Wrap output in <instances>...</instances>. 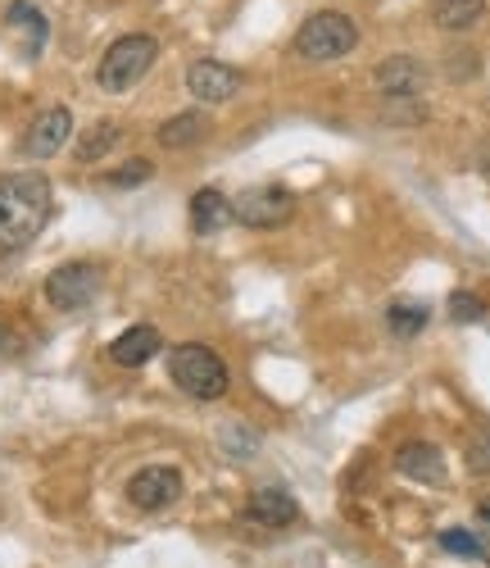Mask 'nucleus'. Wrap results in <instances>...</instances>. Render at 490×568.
Returning a JSON list of instances; mask_svg holds the SVG:
<instances>
[{"label":"nucleus","instance_id":"nucleus-2","mask_svg":"<svg viewBox=\"0 0 490 568\" xmlns=\"http://www.w3.org/2000/svg\"><path fill=\"white\" fill-rule=\"evenodd\" d=\"M169 377L191 400H218L232 387L227 364L210 346H201V342H182V346L169 351Z\"/></svg>","mask_w":490,"mask_h":568},{"label":"nucleus","instance_id":"nucleus-10","mask_svg":"<svg viewBox=\"0 0 490 568\" xmlns=\"http://www.w3.org/2000/svg\"><path fill=\"white\" fill-rule=\"evenodd\" d=\"M160 351H164L160 327H151V323H136V327H127L123 337H114L110 359H114V364H123V368H141V364H151Z\"/></svg>","mask_w":490,"mask_h":568},{"label":"nucleus","instance_id":"nucleus-22","mask_svg":"<svg viewBox=\"0 0 490 568\" xmlns=\"http://www.w3.org/2000/svg\"><path fill=\"white\" fill-rule=\"evenodd\" d=\"M450 314H455V323H477L486 314V301L472 296V292H455L450 296Z\"/></svg>","mask_w":490,"mask_h":568},{"label":"nucleus","instance_id":"nucleus-4","mask_svg":"<svg viewBox=\"0 0 490 568\" xmlns=\"http://www.w3.org/2000/svg\"><path fill=\"white\" fill-rule=\"evenodd\" d=\"M155 60H160V41L145 37V32H127V37H119L105 51L101 73H95V78H101L105 91H132L145 73L155 69Z\"/></svg>","mask_w":490,"mask_h":568},{"label":"nucleus","instance_id":"nucleus-14","mask_svg":"<svg viewBox=\"0 0 490 568\" xmlns=\"http://www.w3.org/2000/svg\"><path fill=\"white\" fill-rule=\"evenodd\" d=\"M377 87H381V97L409 101V97H418V87H422V69L409 55H396V60H386L377 69Z\"/></svg>","mask_w":490,"mask_h":568},{"label":"nucleus","instance_id":"nucleus-11","mask_svg":"<svg viewBox=\"0 0 490 568\" xmlns=\"http://www.w3.org/2000/svg\"><path fill=\"white\" fill-rule=\"evenodd\" d=\"M396 468L405 473V478H414V483H427V487L446 483V455H440L431 442H409V446H400V455H396Z\"/></svg>","mask_w":490,"mask_h":568},{"label":"nucleus","instance_id":"nucleus-13","mask_svg":"<svg viewBox=\"0 0 490 568\" xmlns=\"http://www.w3.org/2000/svg\"><path fill=\"white\" fill-rule=\"evenodd\" d=\"M227 223H236V214H232V201H227L223 192L205 186V192H195V196H191V227L201 232V236L223 232Z\"/></svg>","mask_w":490,"mask_h":568},{"label":"nucleus","instance_id":"nucleus-17","mask_svg":"<svg viewBox=\"0 0 490 568\" xmlns=\"http://www.w3.org/2000/svg\"><path fill=\"white\" fill-rule=\"evenodd\" d=\"M119 141H123V128L119 123H95L91 132H82L78 136V164H95V160H105L114 146H119Z\"/></svg>","mask_w":490,"mask_h":568},{"label":"nucleus","instance_id":"nucleus-15","mask_svg":"<svg viewBox=\"0 0 490 568\" xmlns=\"http://www.w3.org/2000/svg\"><path fill=\"white\" fill-rule=\"evenodd\" d=\"M486 19V0H431V23L446 32H468Z\"/></svg>","mask_w":490,"mask_h":568},{"label":"nucleus","instance_id":"nucleus-25","mask_svg":"<svg viewBox=\"0 0 490 568\" xmlns=\"http://www.w3.org/2000/svg\"><path fill=\"white\" fill-rule=\"evenodd\" d=\"M486 173H490V146H486Z\"/></svg>","mask_w":490,"mask_h":568},{"label":"nucleus","instance_id":"nucleus-7","mask_svg":"<svg viewBox=\"0 0 490 568\" xmlns=\"http://www.w3.org/2000/svg\"><path fill=\"white\" fill-rule=\"evenodd\" d=\"M177 496H182V473L169 468V464L141 468V473H132V483H127V500H132L136 509H145V514L169 509Z\"/></svg>","mask_w":490,"mask_h":568},{"label":"nucleus","instance_id":"nucleus-18","mask_svg":"<svg viewBox=\"0 0 490 568\" xmlns=\"http://www.w3.org/2000/svg\"><path fill=\"white\" fill-rule=\"evenodd\" d=\"M201 136H205V114H177V119H169L160 128V146L182 151V146H191V141H201Z\"/></svg>","mask_w":490,"mask_h":568},{"label":"nucleus","instance_id":"nucleus-8","mask_svg":"<svg viewBox=\"0 0 490 568\" xmlns=\"http://www.w3.org/2000/svg\"><path fill=\"white\" fill-rule=\"evenodd\" d=\"M186 87H191V97L201 105H223L241 91V73L232 64H223V60H195L186 69Z\"/></svg>","mask_w":490,"mask_h":568},{"label":"nucleus","instance_id":"nucleus-1","mask_svg":"<svg viewBox=\"0 0 490 568\" xmlns=\"http://www.w3.org/2000/svg\"><path fill=\"white\" fill-rule=\"evenodd\" d=\"M51 210H55V192L45 173L23 169L0 178V260L28 251L41 236V227L51 223Z\"/></svg>","mask_w":490,"mask_h":568},{"label":"nucleus","instance_id":"nucleus-9","mask_svg":"<svg viewBox=\"0 0 490 568\" xmlns=\"http://www.w3.org/2000/svg\"><path fill=\"white\" fill-rule=\"evenodd\" d=\"M69 136H73V114H69L64 105H51L45 114L32 119V128H28V136H23V151H28L32 160H51V155L64 151Z\"/></svg>","mask_w":490,"mask_h":568},{"label":"nucleus","instance_id":"nucleus-5","mask_svg":"<svg viewBox=\"0 0 490 568\" xmlns=\"http://www.w3.org/2000/svg\"><path fill=\"white\" fill-rule=\"evenodd\" d=\"M232 214H236V223H245V227L268 232V227H282L290 214H296V196H290L286 186H277V182H264V186H251V192H241V196L232 201Z\"/></svg>","mask_w":490,"mask_h":568},{"label":"nucleus","instance_id":"nucleus-16","mask_svg":"<svg viewBox=\"0 0 490 568\" xmlns=\"http://www.w3.org/2000/svg\"><path fill=\"white\" fill-rule=\"evenodd\" d=\"M10 28L14 32H28V45H23V55L32 60V55H41V45H45V32H51V28H45V14L37 10V6H28V0H14V6H10Z\"/></svg>","mask_w":490,"mask_h":568},{"label":"nucleus","instance_id":"nucleus-19","mask_svg":"<svg viewBox=\"0 0 490 568\" xmlns=\"http://www.w3.org/2000/svg\"><path fill=\"white\" fill-rule=\"evenodd\" d=\"M386 327L396 337H418L427 327V305H390L386 310Z\"/></svg>","mask_w":490,"mask_h":568},{"label":"nucleus","instance_id":"nucleus-12","mask_svg":"<svg viewBox=\"0 0 490 568\" xmlns=\"http://www.w3.org/2000/svg\"><path fill=\"white\" fill-rule=\"evenodd\" d=\"M245 518L259 524V528H290L300 518V505L290 500L286 491H277V487H264V491L251 496V505H245Z\"/></svg>","mask_w":490,"mask_h":568},{"label":"nucleus","instance_id":"nucleus-24","mask_svg":"<svg viewBox=\"0 0 490 568\" xmlns=\"http://www.w3.org/2000/svg\"><path fill=\"white\" fill-rule=\"evenodd\" d=\"M477 528L490 537V500H481V505H477Z\"/></svg>","mask_w":490,"mask_h":568},{"label":"nucleus","instance_id":"nucleus-21","mask_svg":"<svg viewBox=\"0 0 490 568\" xmlns=\"http://www.w3.org/2000/svg\"><path fill=\"white\" fill-rule=\"evenodd\" d=\"M151 173H155L151 160H127V164H119V173H110L105 182H110V186H141Z\"/></svg>","mask_w":490,"mask_h":568},{"label":"nucleus","instance_id":"nucleus-6","mask_svg":"<svg viewBox=\"0 0 490 568\" xmlns=\"http://www.w3.org/2000/svg\"><path fill=\"white\" fill-rule=\"evenodd\" d=\"M95 292H101V268H95V264H82V260L60 264L51 277H45V301H51L55 310H64V314L91 305Z\"/></svg>","mask_w":490,"mask_h":568},{"label":"nucleus","instance_id":"nucleus-23","mask_svg":"<svg viewBox=\"0 0 490 568\" xmlns=\"http://www.w3.org/2000/svg\"><path fill=\"white\" fill-rule=\"evenodd\" d=\"M468 468H472V473H490V433H481V437L468 446Z\"/></svg>","mask_w":490,"mask_h":568},{"label":"nucleus","instance_id":"nucleus-3","mask_svg":"<svg viewBox=\"0 0 490 568\" xmlns=\"http://www.w3.org/2000/svg\"><path fill=\"white\" fill-rule=\"evenodd\" d=\"M359 45V28L350 14L340 10H323V14H309L296 32V55L300 60H314V64H327V60H340L350 55Z\"/></svg>","mask_w":490,"mask_h":568},{"label":"nucleus","instance_id":"nucleus-20","mask_svg":"<svg viewBox=\"0 0 490 568\" xmlns=\"http://www.w3.org/2000/svg\"><path fill=\"white\" fill-rule=\"evenodd\" d=\"M440 550L463 555V559H481V555H486V546H481L468 528H446V532H440Z\"/></svg>","mask_w":490,"mask_h":568}]
</instances>
